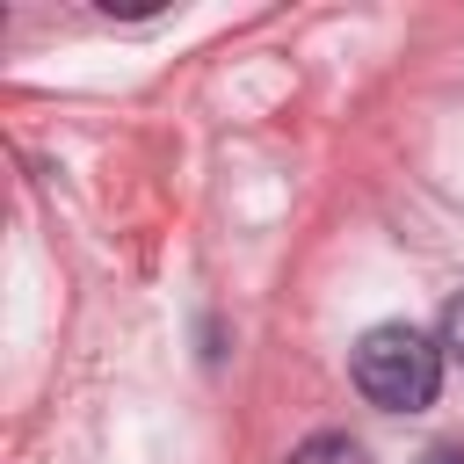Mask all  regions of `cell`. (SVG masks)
Returning a JSON list of instances; mask_svg holds the SVG:
<instances>
[{
	"label": "cell",
	"instance_id": "obj_2",
	"mask_svg": "<svg viewBox=\"0 0 464 464\" xmlns=\"http://www.w3.org/2000/svg\"><path fill=\"white\" fill-rule=\"evenodd\" d=\"M290 464H370V457H362L355 435H312V442L290 450Z\"/></svg>",
	"mask_w": 464,
	"mask_h": 464
},
{
	"label": "cell",
	"instance_id": "obj_1",
	"mask_svg": "<svg viewBox=\"0 0 464 464\" xmlns=\"http://www.w3.org/2000/svg\"><path fill=\"white\" fill-rule=\"evenodd\" d=\"M355 392L384 413H420L442 392V348L413 326H370L355 341Z\"/></svg>",
	"mask_w": 464,
	"mask_h": 464
},
{
	"label": "cell",
	"instance_id": "obj_4",
	"mask_svg": "<svg viewBox=\"0 0 464 464\" xmlns=\"http://www.w3.org/2000/svg\"><path fill=\"white\" fill-rule=\"evenodd\" d=\"M420 464H464V442H435V450H428Z\"/></svg>",
	"mask_w": 464,
	"mask_h": 464
},
{
	"label": "cell",
	"instance_id": "obj_3",
	"mask_svg": "<svg viewBox=\"0 0 464 464\" xmlns=\"http://www.w3.org/2000/svg\"><path fill=\"white\" fill-rule=\"evenodd\" d=\"M442 348L464 362V297H450V312H442Z\"/></svg>",
	"mask_w": 464,
	"mask_h": 464
}]
</instances>
